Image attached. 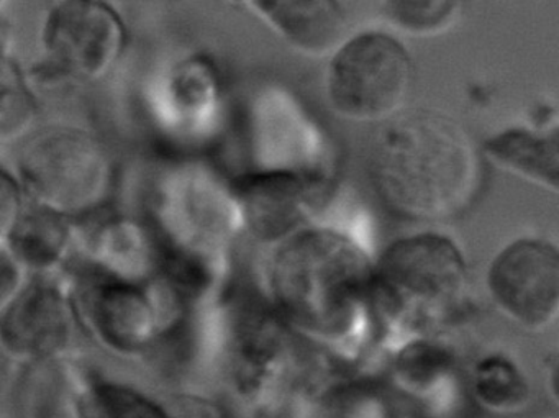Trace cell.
<instances>
[{
  "label": "cell",
  "instance_id": "7a4b0ae2",
  "mask_svg": "<svg viewBox=\"0 0 559 418\" xmlns=\"http://www.w3.org/2000/svg\"><path fill=\"white\" fill-rule=\"evenodd\" d=\"M369 181L397 217L440 224L466 214L483 188V153L448 114L407 109L379 123L369 146Z\"/></svg>",
  "mask_w": 559,
  "mask_h": 418
},
{
  "label": "cell",
  "instance_id": "e0dca14e",
  "mask_svg": "<svg viewBox=\"0 0 559 418\" xmlns=\"http://www.w3.org/2000/svg\"><path fill=\"white\" fill-rule=\"evenodd\" d=\"M71 398L73 418H178L162 402L133 385L104 378H86Z\"/></svg>",
  "mask_w": 559,
  "mask_h": 418
},
{
  "label": "cell",
  "instance_id": "277c9868",
  "mask_svg": "<svg viewBox=\"0 0 559 418\" xmlns=\"http://www.w3.org/2000/svg\"><path fill=\"white\" fill-rule=\"evenodd\" d=\"M17 175L28 204L73 222L90 220L109 204L117 169L90 130L53 126L31 133L19 152Z\"/></svg>",
  "mask_w": 559,
  "mask_h": 418
},
{
  "label": "cell",
  "instance_id": "9c48e42d",
  "mask_svg": "<svg viewBox=\"0 0 559 418\" xmlns=\"http://www.w3.org/2000/svg\"><path fill=\"white\" fill-rule=\"evenodd\" d=\"M80 330L71 284L58 274H28L0 312V351L22 366L63 361Z\"/></svg>",
  "mask_w": 559,
  "mask_h": 418
},
{
  "label": "cell",
  "instance_id": "5bb4252c",
  "mask_svg": "<svg viewBox=\"0 0 559 418\" xmlns=\"http://www.w3.org/2000/svg\"><path fill=\"white\" fill-rule=\"evenodd\" d=\"M76 222L27 204L5 250L27 274H58L78 250Z\"/></svg>",
  "mask_w": 559,
  "mask_h": 418
},
{
  "label": "cell",
  "instance_id": "7402d4cb",
  "mask_svg": "<svg viewBox=\"0 0 559 418\" xmlns=\"http://www.w3.org/2000/svg\"><path fill=\"white\" fill-rule=\"evenodd\" d=\"M12 0H0V12L5 11L9 4H11Z\"/></svg>",
  "mask_w": 559,
  "mask_h": 418
},
{
  "label": "cell",
  "instance_id": "8fae6325",
  "mask_svg": "<svg viewBox=\"0 0 559 418\" xmlns=\"http://www.w3.org/2000/svg\"><path fill=\"white\" fill-rule=\"evenodd\" d=\"M78 250L84 266L135 283L155 279L162 263L155 234L127 218H107L84 235L78 231Z\"/></svg>",
  "mask_w": 559,
  "mask_h": 418
},
{
  "label": "cell",
  "instance_id": "2e32d148",
  "mask_svg": "<svg viewBox=\"0 0 559 418\" xmlns=\"http://www.w3.org/2000/svg\"><path fill=\"white\" fill-rule=\"evenodd\" d=\"M456 356L441 336H412L395 343L391 375L404 395L428 398L453 378Z\"/></svg>",
  "mask_w": 559,
  "mask_h": 418
},
{
  "label": "cell",
  "instance_id": "6da1fadb",
  "mask_svg": "<svg viewBox=\"0 0 559 418\" xmlns=\"http://www.w3.org/2000/svg\"><path fill=\"white\" fill-rule=\"evenodd\" d=\"M374 258L338 228L302 225L273 244L264 271L271 309L300 338L352 358L378 330Z\"/></svg>",
  "mask_w": 559,
  "mask_h": 418
},
{
  "label": "cell",
  "instance_id": "d6986e66",
  "mask_svg": "<svg viewBox=\"0 0 559 418\" xmlns=\"http://www.w3.org/2000/svg\"><path fill=\"white\" fill-rule=\"evenodd\" d=\"M38 116L37 97L17 61L0 50V145L25 140Z\"/></svg>",
  "mask_w": 559,
  "mask_h": 418
},
{
  "label": "cell",
  "instance_id": "8992f818",
  "mask_svg": "<svg viewBox=\"0 0 559 418\" xmlns=\"http://www.w3.org/2000/svg\"><path fill=\"white\" fill-rule=\"evenodd\" d=\"M300 338L267 307H245L228 332L227 378L243 407L257 417H273L300 389L319 379V362L309 359Z\"/></svg>",
  "mask_w": 559,
  "mask_h": 418
},
{
  "label": "cell",
  "instance_id": "603a6c76",
  "mask_svg": "<svg viewBox=\"0 0 559 418\" xmlns=\"http://www.w3.org/2000/svg\"><path fill=\"white\" fill-rule=\"evenodd\" d=\"M234 2H243V0H234Z\"/></svg>",
  "mask_w": 559,
  "mask_h": 418
},
{
  "label": "cell",
  "instance_id": "ffe728a7",
  "mask_svg": "<svg viewBox=\"0 0 559 418\" xmlns=\"http://www.w3.org/2000/svg\"><path fill=\"white\" fill-rule=\"evenodd\" d=\"M467 0H382L385 19L408 37L435 38L453 31Z\"/></svg>",
  "mask_w": 559,
  "mask_h": 418
},
{
  "label": "cell",
  "instance_id": "7c38bea8",
  "mask_svg": "<svg viewBox=\"0 0 559 418\" xmlns=\"http://www.w3.org/2000/svg\"><path fill=\"white\" fill-rule=\"evenodd\" d=\"M254 11L299 53L330 57L348 38L340 0H248Z\"/></svg>",
  "mask_w": 559,
  "mask_h": 418
},
{
  "label": "cell",
  "instance_id": "9a60e30c",
  "mask_svg": "<svg viewBox=\"0 0 559 418\" xmlns=\"http://www.w3.org/2000/svg\"><path fill=\"white\" fill-rule=\"evenodd\" d=\"M480 153L497 166L526 179L539 188L558 192V133L533 132L530 129H509L490 136Z\"/></svg>",
  "mask_w": 559,
  "mask_h": 418
},
{
  "label": "cell",
  "instance_id": "ba28073f",
  "mask_svg": "<svg viewBox=\"0 0 559 418\" xmlns=\"http://www.w3.org/2000/svg\"><path fill=\"white\" fill-rule=\"evenodd\" d=\"M129 45V27L107 0H60L41 27L48 63L78 83H103L112 76Z\"/></svg>",
  "mask_w": 559,
  "mask_h": 418
},
{
  "label": "cell",
  "instance_id": "30bf717a",
  "mask_svg": "<svg viewBox=\"0 0 559 418\" xmlns=\"http://www.w3.org/2000/svg\"><path fill=\"white\" fill-rule=\"evenodd\" d=\"M486 287L496 309L520 329H551L559 315L558 244L539 237L510 241L490 260Z\"/></svg>",
  "mask_w": 559,
  "mask_h": 418
},
{
  "label": "cell",
  "instance_id": "44dd1931",
  "mask_svg": "<svg viewBox=\"0 0 559 418\" xmlns=\"http://www.w3.org/2000/svg\"><path fill=\"white\" fill-rule=\"evenodd\" d=\"M27 204V195L17 175L0 165V251L8 248Z\"/></svg>",
  "mask_w": 559,
  "mask_h": 418
},
{
  "label": "cell",
  "instance_id": "3957f363",
  "mask_svg": "<svg viewBox=\"0 0 559 418\" xmlns=\"http://www.w3.org/2000/svg\"><path fill=\"white\" fill-rule=\"evenodd\" d=\"M471 299L469 263L450 235L433 230L405 235L374 260L376 323L395 342L443 336L467 315Z\"/></svg>",
  "mask_w": 559,
  "mask_h": 418
},
{
  "label": "cell",
  "instance_id": "ac0fdd59",
  "mask_svg": "<svg viewBox=\"0 0 559 418\" xmlns=\"http://www.w3.org/2000/svg\"><path fill=\"white\" fill-rule=\"evenodd\" d=\"M467 387L477 407L493 415L519 414L532 395L522 366L506 353H487L476 359Z\"/></svg>",
  "mask_w": 559,
  "mask_h": 418
},
{
  "label": "cell",
  "instance_id": "4fadbf2b",
  "mask_svg": "<svg viewBox=\"0 0 559 418\" xmlns=\"http://www.w3.org/2000/svg\"><path fill=\"white\" fill-rule=\"evenodd\" d=\"M309 182L290 175L263 176L240 186L241 214L254 238L277 243L306 225Z\"/></svg>",
  "mask_w": 559,
  "mask_h": 418
},
{
  "label": "cell",
  "instance_id": "5b68a950",
  "mask_svg": "<svg viewBox=\"0 0 559 418\" xmlns=\"http://www.w3.org/2000/svg\"><path fill=\"white\" fill-rule=\"evenodd\" d=\"M71 294L81 329L122 358L152 355L179 330L191 309L159 276L135 283L84 264L71 283Z\"/></svg>",
  "mask_w": 559,
  "mask_h": 418
},
{
  "label": "cell",
  "instance_id": "52a82bcc",
  "mask_svg": "<svg viewBox=\"0 0 559 418\" xmlns=\"http://www.w3.org/2000/svg\"><path fill=\"white\" fill-rule=\"evenodd\" d=\"M414 80L404 44L385 32H362L330 55L326 99L342 119L379 126L407 107Z\"/></svg>",
  "mask_w": 559,
  "mask_h": 418
}]
</instances>
